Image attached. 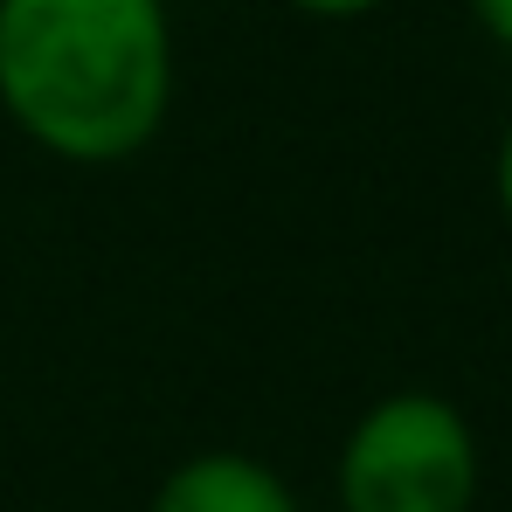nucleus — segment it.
Instances as JSON below:
<instances>
[{
	"label": "nucleus",
	"instance_id": "1",
	"mask_svg": "<svg viewBox=\"0 0 512 512\" xmlns=\"http://www.w3.org/2000/svg\"><path fill=\"white\" fill-rule=\"evenodd\" d=\"M0 104L56 160H132L173 104L160 0H0Z\"/></svg>",
	"mask_w": 512,
	"mask_h": 512
},
{
	"label": "nucleus",
	"instance_id": "3",
	"mask_svg": "<svg viewBox=\"0 0 512 512\" xmlns=\"http://www.w3.org/2000/svg\"><path fill=\"white\" fill-rule=\"evenodd\" d=\"M146 512H298L291 485L243 450H201L173 464Z\"/></svg>",
	"mask_w": 512,
	"mask_h": 512
},
{
	"label": "nucleus",
	"instance_id": "4",
	"mask_svg": "<svg viewBox=\"0 0 512 512\" xmlns=\"http://www.w3.org/2000/svg\"><path fill=\"white\" fill-rule=\"evenodd\" d=\"M298 14H319V21H353V14H374L381 0H284Z\"/></svg>",
	"mask_w": 512,
	"mask_h": 512
},
{
	"label": "nucleus",
	"instance_id": "6",
	"mask_svg": "<svg viewBox=\"0 0 512 512\" xmlns=\"http://www.w3.org/2000/svg\"><path fill=\"white\" fill-rule=\"evenodd\" d=\"M499 208L512 222V125H506V146H499Z\"/></svg>",
	"mask_w": 512,
	"mask_h": 512
},
{
	"label": "nucleus",
	"instance_id": "5",
	"mask_svg": "<svg viewBox=\"0 0 512 512\" xmlns=\"http://www.w3.org/2000/svg\"><path fill=\"white\" fill-rule=\"evenodd\" d=\"M471 14L485 21L492 42H506V49H512V0H471Z\"/></svg>",
	"mask_w": 512,
	"mask_h": 512
},
{
	"label": "nucleus",
	"instance_id": "2",
	"mask_svg": "<svg viewBox=\"0 0 512 512\" xmlns=\"http://www.w3.org/2000/svg\"><path fill=\"white\" fill-rule=\"evenodd\" d=\"M478 499V443L471 423L423 388L381 395L340 450L346 512H471Z\"/></svg>",
	"mask_w": 512,
	"mask_h": 512
}]
</instances>
